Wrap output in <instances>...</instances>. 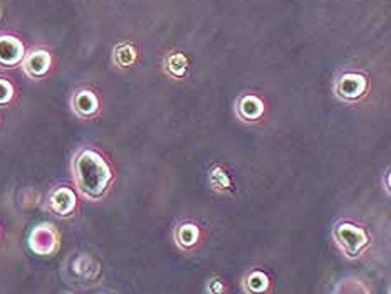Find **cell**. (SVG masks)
<instances>
[{
	"mask_svg": "<svg viewBox=\"0 0 391 294\" xmlns=\"http://www.w3.org/2000/svg\"><path fill=\"white\" fill-rule=\"evenodd\" d=\"M208 294H223L225 293V288H223V284L220 279H212V281L208 283Z\"/></svg>",
	"mask_w": 391,
	"mask_h": 294,
	"instance_id": "cell-16",
	"label": "cell"
},
{
	"mask_svg": "<svg viewBox=\"0 0 391 294\" xmlns=\"http://www.w3.org/2000/svg\"><path fill=\"white\" fill-rule=\"evenodd\" d=\"M66 294H68V293H66Z\"/></svg>",
	"mask_w": 391,
	"mask_h": 294,
	"instance_id": "cell-17",
	"label": "cell"
},
{
	"mask_svg": "<svg viewBox=\"0 0 391 294\" xmlns=\"http://www.w3.org/2000/svg\"><path fill=\"white\" fill-rule=\"evenodd\" d=\"M71 271H73L74 276L79 278L81 281L91 283L99 276V264L91 258V255L79 254L78 258H74L73 263H71Z\"/></svg>",
	"mask_w": 391,
	"mask_h": 294,
	"instance_id": "cell-9",
	"label": "cell"
},
{
	"mask_svg": "<svg viewBox=\"0 0 391 294\" xmlns=\"http://www.w3.org/2000/svg\"><path fill=\"white\" fill-rule=\"evenodd\" d=\"M175 243L185 250L193 249L200 240V229L193 222H183L175 229Z\"/></svg>",
	"mask_w": 391,
	"mask_h": 294,
	"instance_id": "cell-11",
	"label": "cell"
},
{
	"mask_svg": "<svg viewBox=\"0 0 391 294\" xmlns=\"http://www.w3.org/2000/svg\"><path fill=\"white\" fill-rule=\"evenodd\" d=\"M264 113V104L255 96H244L237 103V115L244 121L255 123Z\"/></svg>",
	"mask_w": 391,
	"mask_h": 294,
	"instance_id": "cell-10",
	"label": "cell"
},
{
	"mask_svg": "<svg viewBox=\"0 0 391 294\" xmlns=\"http://www.w3.org/2000/svg\"><path fill=\"white\" fill-rule=\"evenodd\" d=\"M332 294H370L368 286L356 278H345L336 284Z\"/></svg>",
	"mask_w": 391,
	"mask_h": 294,
	"instance_id": "cell-13",
	"label": "cell"
},
{
	"mask_svg": "<svg viewBox=\"0 0 391 294\" xmlns=\"http://www.w3.org/2000/svg\"><path fill=\"white\" fill-rule=\"evenodd\" d=\"M29 248L39 255H52L59 249V232L49 222L36 225L29 234Z\"/></svg>",
	"mask_w": 391,
	"mask_h": 294,
	"instance_id": "cell-3",
	"label": "cell"
},
{
	"mask_svg": "<svg viewBox=\"0 0 391 294\" xmlns=\"http://www.w3.org/2000/svg\"><path fill=\"white\" fill-rule=\"evenodd\" d=\"M14 98V86L6 79H0V106H7Z\"/></svg>",
	"mask_w": 391,
	"mask_h": 294,
	"instance_id": "cell-15",
	"label": "cell"
},
{
	"mask_svg": "<svg viewBox=\"0 0 391 294\" xmlns=\"http://www.w3.org/2000/svg\"><path fill=\"white\" fill-rule=\"evenodd\" d=\"M332 237H335L337 248L350 259L360 258L370 245V235L366 234V230L350 220L337 222L332 229Z\"/></svg>",
	"mask_w": 391,
	"mask_h": 294,
	"instance_id": "cell-2",
	"label": "cell"
},
{
	"mask_svg": "<svg viewBox=\"0 0 391 294\" xmlns=\"http://www.w3.org/2000/svg\"><path fill=\"white\" fill-rule=\"evenodd\" d=\"M51 68V56L46 51H34L31 54H27V58L24 59V71L27 76H31L32 79H41L47 74V71Z\"/></svg>",
	"mask_w": 391,
	"mask_h": 294,
	"instance_id": "cell-8",
	"label": "cell"
},
{
	"mask_svg": "<svg viewBox=\"0 0 391 294\" xmlns=\"http://www.w3.org/2000/svg\"><path fill=\"white\" fill-rule=\"evenodd\" d=\"M71 106H73V111L79 118H84V120H89L99 111V101L98 96L93 91H78L73 96V101H71Z\"/></svg>",
	"mask_w": 391,
	"mask_h": 294,
	"instance_id": "cell-7",
	"label": "cell"
},
{
	"mask_svg": "<svg viewBox=\"0 0 391 294\" xmlns=\"http://www.w3.org/2000/svg\"><path fill=\"white\" fill-rule=\"evenodd\" d=\"M366 91V79L360 74L347 73L337 81L336 93L337 96L345 99V101H355V99L361 98Z\"/></svg>",
	"mask_w": 391,
	"mask_h": 294,
	"instance_id": "cell-5",
	"label": "cell"
},
{
	"mask_svg": "<svg viewBox=\"0 0 391 294\" xmlns=\"http://www.w3.org/2000/svg\"><path fill=\"white\" fill-rule=\"evenodd\" d=\"M73 173L79 192L91 201L101 198L113 180V172L106 160L91 148L81 150L74 156Z\"/></svg>",
	"mask_w": 391,
	"mask_h": 294,
	"instance_id": "cell-1",
	"label": "cell"
},
{
	"mask_svg": "<svg viewBox=\"0 0 391 294\" xmlns=\"http://www.w3.org/2000/svg\"><path fill=\"white\" fill-rule=\"evenodd\" d=\"M270 288V279L264 271L254 269L244 278V291L247 294H265Z\"/></svg>",
	"mask_w": 391,
	"mask_h": 294,
	"instance_id": "cell-12",
	"label": "cell"
},
{
	"mask_svg": "<svg viewBox=\"0 0 391 294\" xmlns=\"http://www.w3.org/2000/svg\"><path fill=\"white\" fill-rule=\"evenodd\" d=\"M125 58H130V61H133V58H135V51L126 44L118 46L116 51H114V61H116L119 66H126Z\"/></svg>",
	"mask_w": 391,
	"mask_h": 294,
	"instance_id": "cell-14",
	"label": "cell"
},
{
	"mask_svg": "<svg viewBox=\"0 0 391 294\" xmlns=\"http://www.w3.org/2000/svg\"><path fill=\"white\" fill-rule=\"evenodd\" d=\"M24 59L22 42L12 36H0V66L12 68Z\"/></svg>",
	"mask_w": 391,
	"mask_h": 294,
	"instance_id": "cell-6",
	"label": "cell"
},
{
	"mask_svg": "<svg viewBox=\"0 0 391 294\" xmlns=\"http://www.w3.org/2000/svg\"><path fill=\"white\" fill-rule=\"evenodd\" d=\"M47 206H49L51 212L56 213L57 217H69L73 216V212L76 211L78 198H76V193L71 191V188L59 187L51 192Z\"/></svg>",
	"mask_w": 391,
	"mask_h": 294,
	"instance_id": "cell-4",
	"label": "cell"
}]
</instances>
